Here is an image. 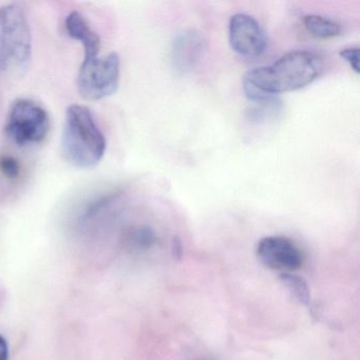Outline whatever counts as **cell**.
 <instances>
[{
  "mask_svg": "<svg viewBox=\"0 0 360 360\" xmlns=\"http://www.w3.org/2000/svg\"><path fill=\"white\" fill-rule=\"evenodd\" d=\"M322 71V63L311 52H288L269 66L248 71L243 89L248 100L258 104L275 102V96L309 85Z\"/></svg>",
  "mask_w": 360,
  "mask_h": 360,
  "instance_id": "6da1fadb",
  "label": "cell"
},
{
  "mask_svg": "<svg viewBox=\"0 0 360 360\" xmlns=\"http://www.w3.org/2000/svg\"><path fill=\"white\" fill-rule=\"evenodd\" d=\"M107 149V141L88 107L71 105L66 111L62 153L75 167L98 165Z\"/></svg>",
  "mask_w": 360,
  "mask_h": 360,
  "instance_id": "7a4b0ae2",
  "label": "cell"
},
{
  "mask_svg": "<svg viewBox=\"0 0 360 360\" xmlns=\"http://www.w3.org/2000/svg\"><path fill=\"white\" fill-rule=\"evenodd\" d=\"M32 58V35L24 9L16 4L0 8V71L18 72Z\"/></svg>",
  "mask_w": 360,
  "mask_h": 360,
  "instance_id": "3957f363",
  "label": "cell"
},
{
  "mask_svg": "<svg viewBox=\"0 0 360 360\" xmlns=\"http://www.w3.org/2000/svg\"><path fill=\"white\" fill-rule=\"evenodd\" d=\"M50 128L49 115L41 105L28 98H20L10 108L5 129L18 146H29L44 142Z\"/></svg>",
  "mask_w": 360,
  "mask_h": 360,
  "instance_id": "277c9868",
  "label": "cell"
},
{
  "mask_svg": "<svg viewBox=\"0 0 360 360\" xmlns=\"http://www.w3.org/2000/svg\"><path fill=\"white\" fill-rule=\"evenodd\" d=\"M121 73V60L117 53L84 58L77 75V89L86 100L100 101L117 91Z\"/></svg>",
  "mask_w": 360,
  "mask_h": 360,
  "instance_id": "5b68a950",
  "label": "cell"
},
{
  "mask_svg": "<svg viewBox=\"0 0 360 360\" xmlns=\"http://www.w3.org/2000/svg\"><path fill=\"white\" fill-rule=\"evenodd\" d=\"M229 44L236 53L245 58L261 56L266 50L269 39L258 20L245 13L231 16L229 26Z\"/></svg>",
  "mask_w": 360,
  "mask_h": 360,
  "instance_id": "8992f818",
  "label": "cell"
},
{
  "mask_svg": "<svg viewBox=\"0 0 360 360\" xmlns=\"http://www.w3.org/2000/svg\"><path fill=\"white\" fill-rule=\"evenodd\" d=\"M257 257L265 266L283 273L299 269L302 265L303 256L296 244L282 236H269L259 241Z\"/></svg>",
  "mask_w": 360,
  "mask_h": 360,
  "instance_id": "52a82bcc",
  "label": "cell"
},
{
  "mask_svg": "<svg viewBox=\"0 0 360 360\" xmlns=\"http://www.w3.org/2000/svg\"><path fill=\"white\" fill-rule=\"evenodd\" d=\"M206 39L199 31L181 33L172 44V64L181 73L191 72L201 62L205 54Z\"/></svg>",
  "mask_w": 360,
  "mask_h": 360,
  "instance_id": "ba28073f",
  "label": "cell"
},
{
  "mask_svg": "<svg viewBox=\"0 0 360 360\" xmlns=\"http://www.w3.org/2000/svg\"><path fill=\"white\" fill-rule=\"evenodd\" d=\"M67 33L84 48V58L100 56L101 39L87 18L77 11L71 12L65 22Z\"/></svg>",
  "mask_w": 360,
  "mask_h": 360,
  "instance_id": "9c48e42d",
  "label": "cell"
},
{
  "mask_svg": "<svg viewBox=\"0 0 360 360\" xmlns=\"http://www.w3.org/2000/svg\"><path fill=\"white\" fill-rule=\"evenodd\" d=\"M303 25L309 34L319 39L337 37L341 32L340 25L338 22L317 14L305 15L303 18Z\"/></svg>",
  "mask_w": 360,
  "mask_h": 360,
  "instance_id": "30bf717a",
  "label": "cell"
},
{
  "mask_svg": "<svg viewBox=\"0 0 360 360\" xmlns=\"http://www.w3.org/2000/svg\"><path fill=\"white\" fill-rule=\"evenodd\" d=\"M124 242L131 250H146L155 245L157 236L150 227L139 225L126 231Z\"/></svg>",
  "mask_w": 360,
  "mask_h": 360,
  "instance_id": "8fae6325",
  "label": "cell"
},
{
  "mask_svg": "<svg viewBox=\"0 0 360 360\" xmlns=\"http://www.w3.org/2000/svg\"><path fill=\"white\" fill-rule=\"evenodd\" d=\"M280 280L300 304L311 307V292L307 281L302 277L292 273H281Z\"/></svg>",
  "mask_w": 360,
  "mask_h": 360,
  "instance_id": "7c38bea8",
  "label": "cell"
},
{
  "mask_svg": "<svg viewBox=\"0 0 360 360\" xmlns=\"http://www.w3.org/2000/svg\"><path fill=\"white\" fill-rule=\"evenodd\" d=\"M0 172L8 180H18L20 176V162L11 155H3L0 158Z\"/></svg>",
  "mask_w": 360,
  "mask_h": 360,
  "instance_id": "4fadbf2b",
  "label": "cell"
},
{
  "mask_svg": "<svg viewBox=\"0 0 360 360\" xmlns=\"http://www.w3.org/2000/svg\"><path fill=\"white\" fill-rule=\"evenodd\" d=\"M359 48L349 47L341 50L340 58L345 60L356 73H359Z\"/></svg>",
  "mask_w": 360,
  "mask_h": 360,
  "instance_id": "5bb4252c",
  "label": "cell"
},
{
  "mask_svg": "<svg viewBox=\"0 0 360 360\" xmlns=\"http://www.w3.org/2000/svg\"><path fill=\"white\" fill-rule=\"evenodd\" d=\"M0 360H9V345L3 335H0Z\"/></svg>",
  "mask_w": 360,
  "mask_h": 360,
  "instance_id": "9a60e30c",
  "label": "cell"
},
{
  "mask_svg": "<svg viewBox=\"0 0 360 360\" xmlns=\"http://www.w3.org/2000/svg\"><path fill=\"white\" fill-rule=\"evenodd\" d=\"M172 250L174 257L180 258L181 255H182V244H181L180 240L178 238H174V240H172Z\"/></svg>",
  "mask_w": 360,
  "mask_h": 360,
  "instance_id": "2e32d148",
  "label": "cell"
}]
</instances>
